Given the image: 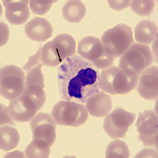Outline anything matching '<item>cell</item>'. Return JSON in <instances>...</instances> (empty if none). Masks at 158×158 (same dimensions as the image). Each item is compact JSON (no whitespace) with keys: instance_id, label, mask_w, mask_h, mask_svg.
I'll use <instances>...</instances> for the list:
<instances>
[{"instance_id":"6da1fadb","label":"cell","mask_w":158,"mask_h":158,"mask_svg":"<svg viewBox=\"0 0 158 158\" xmlns=\"http://www.w3.org/2000/svg\"><path fill=\"white\" fill-rule=\"evenodd\" d=\"M100 71L89 61L74 55L58 68V83L63 100L85 104L101 90Z\"/></svg>"},{"instance_id":"7a4b0ae2","label":"cell","mask_w":158,"mask_h":158,"mask_svg":"<svg viewBox=\"0 0 158 158\" xmlns=\"http://www.w3.org/2000/svg\"><path fill=\"white\" fill-rule=\"evenodd\" d=\"M139 77L129 74L116 66H111L102 71L101 88L112 95H125L135 88Z\"/></svg>"},{"instance_id":"3957f363","label":"cell","mask_w":158,"mask_h":158,"mask_svg":"<svg viewBox=\"0 0 158 158\" xmlns=\"http://www.w3.org/2000/svg\"><path fill=\"white\" fill-rule=\"evenodd\" d=\"M154 62V56L149 46L135 43L121 56L119 67L129 74L139 76Z\"/></svg>"},{"instance_id":"277c9868","label":"cell","mask_w":158,"mask_h":158,"mask_svg":"<svg viewBox=\"0 0 158 158\" xmlns=\"http://www.w3.org/2000/svg\"><path fill=\"white\" fill-rule=\"evenodd\" d=\"M52 114L59 125L74 127L83 125L89 117L86 106L82 104L64 100L55 104Z\"/></svg>"},{"instance_id":"5b68a950","label":"cell","mask_w":158,"mask_h":158,"mask_svg":"<svg viewBox=\"0 0 158 158\" xmlns=\"http://www.w3.org/2000/svg\"><path fill=\"white\" fill-rule=\"evenodd\" d=\"M77 51L81 57L101 69L112 66L115 59L104 47L102 40L93 36L86 37L81 40Z\"/></svg>"},{"instance_id":"8992f818","label":"cell","mask_w":158,"mask_h":158,"mask_svg":"<svg viewBox=\"0 0 158 158\" xmlns=\"http://www.w3.org/2000/svg\"><path fill=\"white\" fill-rule=\"evenodd\" d=\"M101 39L104 47L115 58L123 55L134 41L131 28L123 24L107 30Z\"/></svg>"},{"instance_id":"52a82bcc","label":"cell","mask_w":158,"mask_h":158,"mask_svg":"<svg viewBox=\"0 0 158 158\" xmlns=\"http://www.w3.org/2000/svg\"><path fill=\"white\" fill-rule=\"evenodd\" d=\"M25 76L21 68L15 65H7L1 69V94L11 101L23 92Z\"/></svg>"},{"instance_id":"ba28073f","label":"cell","mask_w":158,"mask_h":158,"mask_svg":"<svg viewBox=\"0 0 158 158\" xmlns=\"http://www.w3.org/2000/svg\"><path fill=\"white\" fill-rule=\"evenodd\" d=\"M136 117L134 114L123 108H117L104 120V131L112 139L124 138Z\"/></svg>"},{"instance_id":"9c48e42d","label":"cell","mask_w":158,"mask_h":158,"mask_svg":"<svg viewBox=\"0 0 158 158\" xmlns=\"http://www.w3.org/2000/svg\"><path fill=\"white\" fill-rule=\"evenodd\" d=\"M32 139L52 147L56 137V122L51 114L40 113L31 121Z\"/></svg>"},{"instance_id":"30bf717a","label":"cell","mask_w":158,"mask_h":158,"mask_svg":"<svg viewBox=\"0 0 158 158\" xmlns=\"http://www.w3.org/2000/svg\"><path fill=\"white\" fill-rule=\"evenodd\" d=\"M139 139L145 147H158V116L152 110L140 113L136 124Z\"/></svg>"},{"instance_id":"8fae6325","label":"cell","mask_w":158,"mask_h":158,"mask_svg":"<svg viewBox=\"0 0 158 158\" xmlns=\"http://www.w3.org/2000/svg\"><path fill=\"white\" fill-rule=\"evenodd\" d=\"M136 89L142 98L148 100H154L158 97V67L150 66L139 76Z\"/></svg>"},{"instance_id":"7c38bea8","label":"cell","mask_w":158,"mask_h":158,"mask_svg":"<svg viewBox=\"0 0 158 158\" xmlns=\"http://www.w3.org/2000/svg\"><path fill=\"white\" fill-rule=\"evenodd\" d=\"M25 31L30 39L44 42L52 36L53 29L50 22L43 18L35 17L25 24Z\"/></svg>"},{"instance_id":"4fadbf2b","label":"cell","mask_w":158,"mask_h":158,"mask_svg":"<svg viewBox=\"0 0 158 158\" xmlns=\"http://www.w3.org/2000/svg\"><path fill=\"white\" fill-rule=\"evenodd\" d=\"M6 8V19L12 24L21 25L29 19L30 11L28 1H2Z\"/></svg>"},{"instance_id":"5bb4252c","label":"cell","mask_w":158,"mask_h":158,"mask_svg":"<svg viewBox=\"0 0 158 158\" xmlns=\"http://www.w3.org/2000/svg\"><path fill=\"white\" fill-rule=\"evenodd\" d=\"M85 103L88 113L98 118L107 115L113 107L111 97L103 91H99L91 96Z\"/></svg>"},{"instance_id":"9a60e30c","label":"cell","mask_w":158,"mask_h":158,"mask_svg":"<svg viewBox=\"0 0 158 158\" xmlns=\"http://www.w3.org/2000/svg\"><path fill=\"white\" fill-rule=\"evenodd\" d=\"M52 42L62 62L75 55L76 43L75 39L70 35H58Z\"/></svg>"},{"instance_id":"2e32d148","label":"cell","mask_w":158,"mask_h":158,"mask_svg":"<svg viewBox=\"0 0 158 158\" xmlns=\"http://www.w3.org/2000/svg\"><path fill=\"white\" fill-rule=\"evenodd\" d=\"M157 31V25L153 22L143 20L137 24L135 29V39L141 44H149L155 40Z\"/></svg>"},{"instance_id":"e0dca14e","label":"cell","mask_w":158,"mask_h":158,"mask_svg":"<svg viewBox=\"0 0 158 158\" xmlns=\"http://www.w3.org/2000/svg\"><path fill=\"white\" fill-rule=\"evenodd\" d=\"M63 17L67 21L77 23L81 21L86 13L85 5L80 1H69L62 8Z\"/></svg>"},{"instance_id":"ac0fdd59","label":"cell","mask_w":158,"mask_h":158,"mask_svg":"<svg viewBox=\"0 0 158 158\" xmlns=\"http://www.w3.org/2000/svg\"><path fill=\"white\" fill-rule=\"evenodd\" d=\"M0 132L1 149L7 152L16 148L20 141V135L17 130L6 125L1 127Z\"/></svg>"},{"instance_id":"d6986e66","label":"cell","mask_w":158,"mask_h":158,"mask_svg":"<svg viewBox=\"0 0 158 158\" xmlns=\"http://www.w3.org/2000/svg\"><path fill=\"white\" fill-rule=\"evenodd\" d=\"M40 60L43 65L48 67H57L62 62L52 44L48 42L41 48Z\"/></svg>"},{"instance_id":"ffe728a7","label":"cell","mask_w":158,"mask_h":158,"mask_svg":"<svg viewBox=\"0 0 158 158\" xmlns=\"http://www.w3.org/2000/svg\"><path fill=\"white\" fill-rule=\"evenodd\" d=\"M106 158H129L130 152L125 142L119 139L112 141L106 150Z\"/></svg>"},{"instance_id":"44dd1931","label":"cell","mask_w":158,"mask_h":158,"mask_svg":"<svg viewBox=\"0 0 158 158\" xmlns=\"http://www.w3.org/2000/svg\"><path fill=\"white\" fill-rule=\"evenodd\" d=\"M50 148L32 140L25 149V153L28 158H48L50 156Z\"/></svg>"},{"instance_id":"7402d4cb","label":"cell","mask_w":158,"mask_h":158,"mask_svg":"<svg viewBox=\"0 0 158 158\" xmlns=\"http://www.w3.org/2000/svg\"><path fill=\"white\" fill-rule=\"evenodd\" d=\"M155 4L154 1H132L130 6L135 13L140 16H145L152 13Z\"/></svg>"},{"instance_id":"603a6c76","label":"cell","mask_w":158,"mask_h":158,"mask_svg":"<svg viewBox=\"0 0 158 158\" xmlns=\"http://www.w3.org/2000/svg\"><path fill=\"white\" fill-rule=\"evenodd\" d=\"M56 1H30V6L33 13L43 15L47 13Z\"/></svg>"},{"instance_id":"cb8c5ba5","label":"cell","mask_w":158,"mask_h":158,"mask_svg":"<svg viewBox=\"0 0 158 158\" xmlns=\"http://www.w3.org/2000/svg\"><path fill=\"white\" fill-rule=\"evenodd\" d=\"M14 119L9 113L8 108L1 104V126L6 125L14 126Z\"/></svg>"},{"instance_id":"d4e9b609","label":"cell","mask_w":158,"mask_h":158,"mask_svg":"<svg viewBox=\"0 0 158 158\" xmlns=\"http://www.w3.org/2000/svg\"><path fill=\"white\" fill-rule=\"evenodd\" d=\"M108 3L112 9L121 11L125 9L128 7L131 4V1H109Z\"/></svg>"}]
</instances>
